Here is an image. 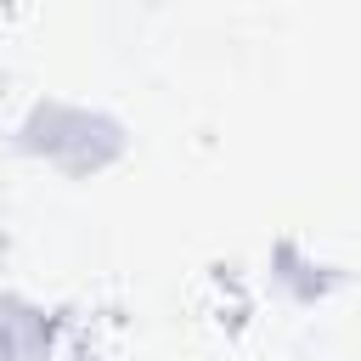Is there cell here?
I'll list each match as a JSON object with an SVG mask.
<instances>
[{
    "mask_svg": "<svg viewBox=\"0 0 361 361\" xmlns=\"http://www.w3.org/2000/svg\"><path fill=\"white\" fill-rule=\"evenodd\" d=\"M11 147L28 164L56 169L62 180H96L130 158V124L90 102L34 96L23 107V118L11 124Z\"/></svg>",
    "mask_w": 361,
    "mask_h": 361,
    "instance_id": "obj_1",
    "label": "cell"
},
{
    "mask_svg": "<svg viewBox=\"0 0 361 361\" xmlns=\"http://www.w3.org/2000/svg\"><path fill=\"white\" fill-rule=\"evenodd\" d=\"M265 276H271V288H276L288 305H299V310L327 305L333 293L350 288V271L333 265V259H322V254L305 248L299 237H276V243H271V254H265Z\"/></svg>",
    "mask_w": 361,
    "mask_h": 361,
    "instance_id": "obj_2",
    "label": "cell"
},
{
    "mask_svg": "<svg viewBox=\"0 0 361 361\" xmlns=\"http://www.w3.org/2000/svg\"><path fill=\"white\" fill-rule=\"evenodd\" d=\"M56 355V316L17 293V288H0V361H51Z\"/></svg>",
    "mask_w": 361,
    "mask_h": 361,
    "instance_id": "obj_3",
    "label": "cell"
}]
</instances>
